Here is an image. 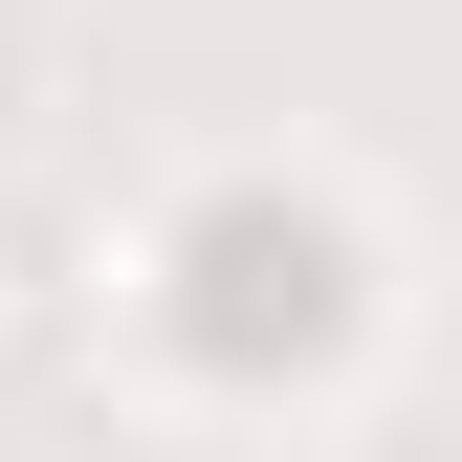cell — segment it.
I'll use <instances>...</instances> for the list:
<instances>
[{
  "instance_id": "6da1fadb",
  "label": "cell",
  "mask_w": 462,
  "mask_h": 462,
  "mask_svg": "<svg viewBox=\"0 0 462 462\" xmlns=\"http://www.w3.org/2000/svg\"><path fill=\"white\" fill-rule=\"evenodd\" d=\"M0 374H44V243L0 220Z\"/></svg>"
}]
</instances>
